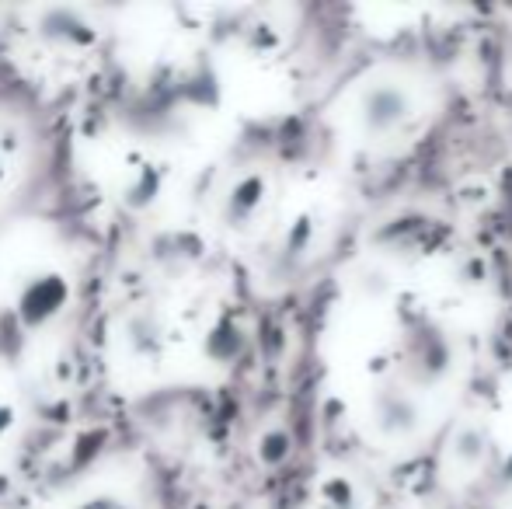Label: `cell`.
<instances>
[{
  "label": "cell",
  "instance_id": "cell-3",
  "mask_svg": "<svg viewBox=\"0 0 512 509\" xmlns=\"http://www.w3.org/2000/svg\"><path fill=\"white\" fill-rule=\"evenodd\" d=\"M88 171L98 189L129 217H147L168 199L171 164L161 147L129 129H105L88 143Z\"/></svg>",
  "mask_w": 512,
  "mask_h": 509
},
{
  "label": "cell",
  "instance_id": "cell-4",
  "mask_svg": "<svg viewBox=\"0 0 512 509\" xmlns=\"http://www.w3.org/2000/svg\"><path fill=\"white\" fill-rule=\"evenodd\" d=\"M21 42L28 60L49 77H74L95 67L105 46V28L88 7L49 4L25 11Z\"/></svg>",
  "mask_w": 512,
  "mask_h": 509
},
{
  "label": "cell",
  "instance_id": "cell-1",
  "mask_svg": "<svg viewBox=\"0 0 512 509\" xmlns=\"http://www.w3.org/2000/svg\"><path fill=\"white\" fill-rule=\"evenodd\" d=\"M77 304V258L53 220L11 217L0 224V314L39 342L63 332Z\"/></svg>",
  "mask_w": 512,
  "mask_h": 509
},
{
  "label": "cell",
  "instance_id": "cell-9",
  "mask_svg": "<svg viewBox=\"0 0 512 509\" xmlns=\"http://www.w3.org/2000/svg\"><path fill=\"white\" fill-rule=\"evenodd\" d=\"M28 426V384L18 363L0 353V468L14 461Z\"/></svg>",
  "mask_w": 512,
  "mask_h": 509
},
{
  "label": "cell",
  "instance_id": "cell-2",
  "mask_svg": "<svg viewBox=\"0 0 512 509\" xmlns=\"http://www.w3.org/2000/svg\"><path fill=\"white\" fill-rule=\"evenodd\" d=\"M185 328L161 300H129L112 314L105 332V356L112 381L126 394H147L185 367Z\"/></svg>",
  "mask_w": 512,
  "mask_h": 509
},
{
  "label": "cell",
  "instance_id": "cell-8",
  "mask_svg": "<svg viewBox=\"0 0 512 509\" xmlns=\"http://www.w3.org/2000/svg\"><path fill=\"white\" fill-rule=\"evenodd\" d=\"M411 116H415V95L398 77H373L370 84L356 91L352 119H356L359 136H366V140L394 136Z\"/></svg>",
  "mask_w": 512,
  "mask_h": 509
},
{
  "label": "cell",
  "instance_id": "cell-7",
  "mask_svg": "<svg viewBox=\"0 0 512 509\" xmlns=\"http://www.w3.org/2000/svg\"><path fill=\"white\" fill-rule=\"evenodd\" d=\"M272 206V185L258 164H244L223 175V182L209 196V220L223 234L248 238L265 224Z\"/></svg>",
  "mask_w": 512,
  "mask_h": 509
},
{
  "label": "cell",
  "instance_id": "cell-6",
  "mask_svg": "<svg viewBox=\"0 0 512 509\" xmlns=\"http://www.w3.org/2000/svg\"><path fill=\"white\" fill-rule=\"evenodd\" d=\"M46 161V136L21 102L0 98V224L14 217Z\"/></svg>",
  "mask_w": 512,
  "mask_h": 509
},
{
  "label": "cell",
  "instance_id": "cell-5",
  "mask_svg": "<svg viewBox=\"0 0 512 509\" xmlns=\"http://www.w3.org/2000/svg\"><path fill=\"white\" fill-rule=\"evenodd\" d=\"M42 509H157V496L133 454H112L60 485Z\"/></svg>",
  "mask_w": 512,
  "mask_h": 509
}]
</instances>
